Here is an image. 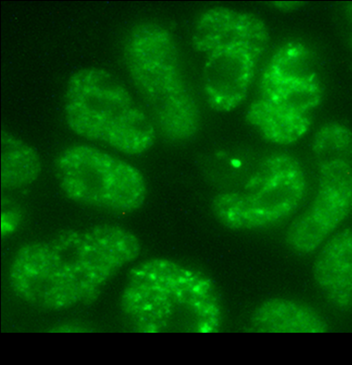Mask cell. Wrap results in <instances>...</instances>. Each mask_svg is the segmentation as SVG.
<instances>
[{"mask_svg": "<svg viewBox=\"0 0 352 365\" xmlns=\"http://www.w3.org/2000/svg\"><path fill=\"white\" fill-rule=\"evenodd\" d=\"M141 250L138 236L120 225L67 229L21 247L10 264L9 287L43 310L88 304Z\"/></svg>", "mask_w": 352, "mask_h": 365, "instance_id": "obj_1", "label": "cell"}, {"mask_svg": "<svg viewBox=\"0 0 352 365\" xmlns=\"http://www.w3.org/2000/svg\"><path fill=\"white\" fill-rule=\"evenodd\" d=\"M120 308L140 333H216L222 323L214 284L204 274L165 258L145 260L130 270Z\"/></svg>", "mask_w": 352, "mask_h": 365, "instance_id": "obj_2", "label": "cell"}, {"mask_svg": "<svg viewBox=\"0 0 352 365\" xmlns=\"http://www.w3.org/2000/svg\"><path fill=\"white\" fill-rule=\"evenodd\" d=\"M123 60L157 130L175 143L193 140L201 111L172 34L155 22L135 24L124 40Z\"/></svg>", "mask_w": 352, "mask_h": 365, "instance_id": "obj_3", "label": "cell"}, {"mask_svg": "<svg viewBox=\"0 0 352 365\" xmlns=\"http://www.w3.org/2000/svg\"><path fill=\"white\" fill-rule=\"evenodd\" d=\"M66 123L76 135L122 154H145L157 128L147 110L116 75L88 67L73 73L65 92Z\"/></svg>", "mask_w": 352, "mask_h": 365, "instance_id": "obj_4", "label": "cell"}, {"mask_svg": "<svg viewBox=\"0 0 352 365\" xmlns=\"http://www.w3.org/2000/svg\"><path fill=\"white\" fill-rule=\"evenodd\" d=\"M308 182L297 158L277 153L264 159L244 189L216 195L212 214L232 231L264 230L298 210Z\"/></svg>", "mask_w": 352, "mask_h": 365, "instance_id": "obj_5", "label": "cell"}, {"mask_svg": "<svg viewBox=\"0 0 352 365\" xmlns=\"http://www.w3.org/2000/svg\"><path fill=\"white\" fill-rule=\"evenodd\" d=\"M55 173L73 202L108 213H134L147 197V183L137 167L92 145L66 148L56 159Z\"/></svg>", "mask_w": 352, "mask_h": 365, "instance_id": "obj_6", "label": "cell"}, {"mask_svg": "<svg viewBox=\"0 0 352 365\" xmlns=\"http://www.w3.org/2000/svg\"><path fill=\"white\" fill-rule=\"evenodd\" d=\"M351 154L316 156L319 186L315 199L291 222L286 243L294 252L309 255L319 250L346 220L352 205Z\"/></svg>", "mask_w": 352, "mask_h": 365, "instance_id": "obj_7", "label": "cell"}, {"mask_svg": "<svg viewBox=\"0 0 352 365\" xmlns=\"http://www.w3.org/2000/svg\"><path fill=\"white\" fill-rule=\"evenodd\" d=\"M314 61L305 44L294 41L282 45L264 68L259 97L312 114L323 100L322 82Z\"/></svg>", "mask_w": 352, "mask_h": 365, "instance_id": "obj_8", "label": "cell"}, {"mask_svg": "<svg viewBox=\"0 0 352 365\" xmlns=\"http://www.w3.org/2000/svg\"><path fill=\"white\" fill-rule=\"evenodd\" d=\"M192 39L195 48L207 55L242 48L261 58L269 43V32L252 13L215 6L198 17Z\"/></svg>", "mask_w": 352, "mask_h": 365, "instance_id": "obj_9", "label": "cell"}, {"mask_svg": "<svg viewBox=\"0 0 352 365\" xmlns=\"http://www.w3.org/2000/svg\"><path fill=\"white\" fill-rule=\"evenodd\" d=\"M259 61L242 48L208 54L202 86L209 107L218 113H231L242 106L252 88Z\"/></svg>", "mask_w": 352, "mask_h": 365, "instance_id": "obj_10", "label": "cell"}, {"mask_svg": "<svg viewBox=\"0 0 352 365\" xmlns=\"http://www.w3.org/2000/svg\"><path fill=\"white\" fill-rule=\"evenodd\" d=\"M313 265L317 287L327 300L341 311L352 304V231L341 229L321 246Z\"/></svg>", "mask_w": 352, "mask_h": 365, "instance_id": "obj_11", "label": "cell"}, {"mask_svg": "<svg viewBox=\"0 0 352 365\" xmlns=\"http://www.w3.org/2000/svg\"><path fill=\"white\" fill-rule=\"evenodd\" d=\"M251 331L257 333H326L328 324L315 309L287 298H270L254 311Z\"/></svg>", "mask_w": 352, "mask_h": 365, "instance_id": "obj_12", "label": "cell"}, {"mask_svg": "<svg viewBox=\"0 0 352 365\" xmlns=\"http://www.w3.org/2000/svg\"><path fill=\"white\" fill-rule=\"evenodd\" d=\"M246 119L269 143L289 145L304 138L311 128L312 114L257 97L247 108Z\"/></svg>", "mask_w": 352, "mask_h": 365, "instance_id": "obj_13", "label": "cell"}, {"mask_svg": "<svg viewBox=\"0 0 352 365\" xmlns=\"http://www.w3.org/2000/svg\"><path fill=\"white\" fill-rule=\"evenodd\" d=\"M41 173V161L36 149L10 132L2 130V190H16L30 186Z\"/></svg>", "mask_w": 352, "mask_h": 365, "instance_id": "obj_14", "label": "cell"}]
</instances>
